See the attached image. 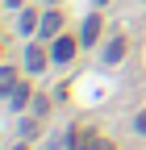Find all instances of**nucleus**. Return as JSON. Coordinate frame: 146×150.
<instances>
[{"label":"nucleus","instance_id":"obj_3","mask_svg":"<svg viewBox=\"0 0 146 150\" xmlns=\"http://www.w3.org/2000/svg\"><path fill=\"white\" fill-rule=\"evenodd\" d=\"M59 29H63V17H59V13H46V17H42V29H38V33H46V38H54Z\"/></svg>","mask_w":146,"mask_h":150},{"label":"nucleus","instance_id":"obj_10","mask_svg":"<svg viewBox=\"0 0 146 150\" xmlns=\"http://www.w3.org/2000/svg\"><path fill=\"white\" fill-rule=\"evenodd\" d=\"M138 134H146V112H138Z\"/></svg>","mask_w":146,"mask_h":150},{"label":"nucleus","instance_id":"obj_4","mask_svg":"<svg viewBox=\"0 0 146 150\" xmlns=\"http://www.w3.org/2000/svg\"><path fill=\"white\" fill-rule=\"evenodd\" d=\"M100 38V17H88L84 21V33H79V42H96Z\"/></svg>","mask_w":146,"mask_h":150},{"label":"nucleus","instance_id":"obj_1","mask_svg":"<svg viewBox=\"0 0 146 150\" xmlns=\"http://www.w3.org/2000/svg\"><path fill=\"white\" fill-rule=\"evenodd\" d=\"M71 54H75V42H71V38H59L54 50H50V59L54 63H71Z\"/></svg>","mask_w":146,"mask_h":150},{"label":"nucleus","instance_id":"obj_2","mask_svg":"<svg viewBox=\"0 0 146 150\" xmlns=\"http://www.w3.org/2000/svg\"><path fill=\"white\" fill-rule=\"evenodd\" d=\"M25 67H29V71H42V67H46V50H42V46H29V50H25Z\"/></svg>","mask_w":146,"mask_h":150},{"label":"nucleus","instance_id":"obj_6","mask_svg":"<svg viewBox=\"0 0 146 150\" xmlns=\"http://www.w3.org/2000/svg\"><path fill=\"white\" fill-rule=\"evenodd\" d=\"M25 100H29V88H13L9 92V104L13 108H25Z\"/></svg>","mask_w":146,"mask_h":150},{"label":"nucleus","instance_id":"obj_5","mask_svg":"<svg viewBox=\"0 0 146 150\" xmlns=\"http://www.w3.org/2000/svg\"><path fill=\"white\" fill-rule=\"evenodd\" d=\"M121 54H125V38H113L104 50V63H121Z\"/></svg>","mask_w":146,"mask_h":150},{"label":"nucleus","instance_id":"obj_11","mask_svg":"<svg viewBox=\"0 0 146 150\" xmlns=\"http://www.w3.org/2000/svg\"><path fill=\"white\" fill-rule=\"evenodd\" d=\"M96 150H117V146H113V142H100V146H96Z\"/></svg>","mask_w":146,"mask_h":150},{"label":"nucleus","instance_id":"obj_7","mask_svg":"<svg viewBox=\"0 0 146 150\" xmlns=\"http://www.w3.org/2000/svg\"><path fill=\"white\" fill-rule=\"evenodd\" d=\"M21 29H25V33H33V29H42V17H38V13L29 8V13L21 17Z\"/></svg>","mask_w":146,"mask_h":150},{"label":"nucleus","instance_id":"obj_12","mask_svg":"<svg viewBox=\"0 0 146 150\" xmlns=\"http://www.w3.org/2000/svg\"><path fill=\"white\" fill-rule=\"evenodd\" d=\"M4 4H9V8H17V4H21V0H4Z\"/></svg>","mask_w":146,"mask_h":150},{"label":"nucleus","instance_id":"obj_9","mask_svg":"<svg viewBox=\"0 0 146 150\" xmlns=\"http://www.w3.org/2000/svg\"><path fill=\"white\" fill-rule=\"evenodd\" d=\"M0 88L13 92V88H17V75H13V71H4V75H0Z\"/></svg>","mask_w":146,"mask_h":150},{"label":"nucleus","instance_id":"obj_8","mask_svg":"<svg viewBox=\"0 0 146 150\" xmlns=\"http://www.w3.org/2000/svg\"><path fill=\"white\" fill-rule=\"evenodd\" d=\"M96 146H100V142H96V134H88V129L75 138V150H96Z\"/></svg>","mask_w":146,"mask_h":150},{"label":"nucleus","instance_id":"obj_13","mask_svg":"<svg viewBox=\"0 0 146 150\" xmlns=\"http://www.w3.org/2000/svg\"><path fill=\"white\" fill-rule=\"evenodd\" d=\"M17 150H29V146H17Z\"/></svg>","mask_w":146,"mask_h":150}]
</instances>
